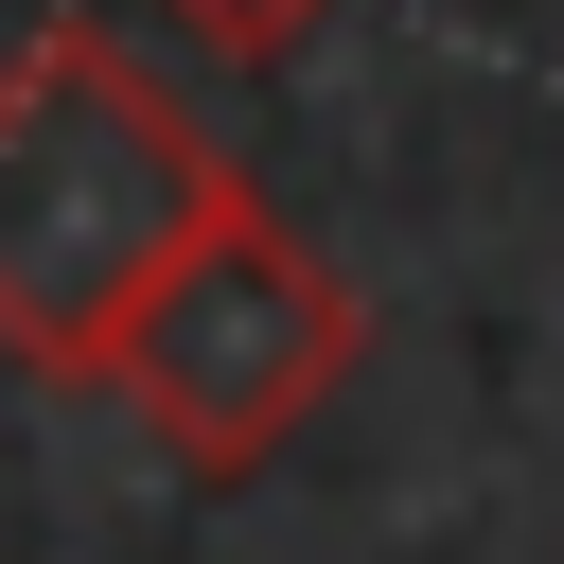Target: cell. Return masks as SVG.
I'll use <instances>...</instances> for the list:
<instances>
[{"instance_id": "obj_1", "label": "cell", "mask_w": 564, "mask_h": 564, "mask_svg": "<svg viewBox=\"0 0 564 564\" xmlns=\"http://www.w3.org/2000/svg\"><path fill=\"white\" fill-rule=\"evenodd\" d=\"M247 212V176L212 159V123L106 35V18H35L0 53V352L53 388H106L123 317Z\"/></svg>"}, {"instance_id": "obj_2", "label": "cell", "mask_w": 564, "mask_h": 564, "mask_svg": "<svg viewBox=\"0 0 564 564\" xmlns=\"http://www.w3.org/2000/svg\"><path fill=\"white\" fill-rule=\"evenodd\" d=\"M370 352V300L247 194L141 317H123V352H106V405H141V441L176 458V476H264L317 405H335V370Z\"/></svg>"}, {"instance_id": "obj_3", "label": "cell", "mask_w": 564, "mask_h": 564, "mask_svg": "<svg viewBox=\"0 0 564 564\" xmlns=\"http://www.w3.org/2000/svg\"><path fill=\"white\" fill-rule=\"evenodd\" d=\"M176 18H194V35H212V53H247V70H282V53H300V18H317V0H176Z\"/></svg>"}]
</instances>
